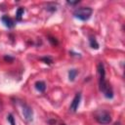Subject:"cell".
Segmentation results:
<instances>
[{
	"instance_id": "cell-1",
	"label": "cell",
	"mask_w": 125,
	"mask_h": 125,
	"mask_svg": "<svg viewBox=\"0 0 125 125\" xmlns=\"http://www.w3.org/2000/svg\"><path fill=\"white\" fill-rule=\"evenodd\" d=\"M93 10L89 7H82L79 9H76L73 12V16L76 19H79L81 21H87L90 19V17L92 16Z\"/></svg>"
},
{
	"instance_id": "cell-2",
	"label": "cell",
	"mask_w": 125,
	"mask_h": 125,
	"mask_svg": "<svg viewBox=\"0 0 125 125\" xmlns=\"http://www.w3.org/2000/svg\"><path fill=\"white\" fill-rule=\"evenodd\" d=\"M95 118L96 120L100 123V124H103V125H107L111 122V116L108 112L104 111V110H102V111H97L95 113Z\"/></svg>"
},
{
	"instance_id": "cell-3",
	"label": "cell",
	"mask_w": 125,
	"mask_h": 125,
	"mask_svg": "<svg viewBox=\"0 0 125 125\" xmlns=\"http://www.w3.org/2000/svg\"><path fill=\"white\" fill-rule=\"evenodd\" d=\"M21 106H22V114H23L24 119L27 122H31L33 120V110H32V108L29 105L25 104H23Z\"/></svg>"
},
{
	"instance_id": "cell-4",
	"label": "cell",
	"mask_w": 125,
	"mask_h": 125,
	"mask_svg": "<svg viewBox=\"0 0 125 125\" xmlns=\"http://www.w3.org/2000/svg\"><path fill=\"white\" fill-rule=\"evenodd\" d=\"M80 101H81V94L80 93H76L75 94V96H74V98H73V100H72V102H71V104H70V110L71 111H76L77 110V108H78V106H79V104H80Z\"/></svg>"
},
{
	"instance_id": "cell-5",
	"label": "cell",
	"mask_w": 125,
	"mask_h": 125,
	"mask_svg": "<svg viewBox=\"0 0 125 125\" xmlns=\"http://www.w3.org/2000/svg\"><path fill=\"white\" fill-rule=\"evenodd\" d=\"M98 72L100 74V81H99V85H102L105 82V71H104V66L103 64V62H99L98 64Z\"/></svg>"
},
{
	"instance_id": "cell-6",
	"label": "cell",
	"mask_w": 125,
	"mask_h": 125,
	"mask_svg": "<svg viewBox=\"0 0 125 125\" xmlns=\"http://www.w3.org/2000/svg\"><path fill=\"white\" fill-rule=\"evenodd\" d=\"M1 21L4 23V25L6 27H8V28H13L15 26V21L10 17H8V16H3L1 18Z\"/></svg>"
},
{
	"instance_id": "cell-7",
	"label": "cell",
	"mask_w": 125,
	"mask_h": 125,
	"mask_svg": "<svg viewBox=\"0 0 125 125\" xmlns=\"http://www.w3.org/2000/svg\"><path fill=\"white\" fill-rule=\"evenodd\" d=\"M101 92H103L104 95V97L107 98V99H112V98H113V90H112L111 86H110L108 83L106 84V86H105Z\"/></svg>"
},
{
	"instance_id": "cell-8",
	"label": "cell",
	"mask_w": 125,
	"mask_h": 125,
	"mask_svg": "<svg viewBox=\"0 0 125 125\" xmlns=\"http://www.w3.org/2000/svg\"><path fill=\"white\" fill-rule=\"evenodd\" d=\"M35 88H36V90L39 91V92H44V91L46 90V84H45V82H43V81H37V82L35 83Z\"/></svg>"
},
{
	"instance_id": "cell-9",
	"label": "cell",
	"mask_w": 125,
	"mask_h": 125,
	"mask_svg": "<svg viewBox=\"0 0 125 125\" xmlns=\"http://www.w3.org/2000/svg\"><path fill=\"white\" fill-rule=\"evenodd\" d=\"M77 73H78V71H77L76 69H74V68L70 69V70L68 71V79H69V81H74V79H75Z\"/></svg>"
},
{
	"instance_id": "cell-10",
	"label": "cell",
	"mask_w": 125,
	"mask_h": 125,
	"mask_svg": "<svg viewBox=\"0 0 125 125\" xmlns=\"http://www.w3.org/2000/svg\"><path fill=\"white\" fill-rule=\"evenodd\" d=\"M89 42H90V46L93 48V49H99V43L97 42V40L95 39V37H90L89 39Z\"/></svg>"
},
{
	"instance_id": "cell-11",
	"label": "cell",
	"mask_w": 125,
	"mask_h": 125,
	"mask_svg": "<svg viewBox=\"0 0 125 125\" xmlns=\"http://www.w3.org/2000/svg\"><path fill=\"white\" fill-rule=\"evenodd\" d=\"M23 13H24V9L23 8H19L17 10V14H16L17 21H21V17L23 16Z\"/></svg>"
},
{
	"instance_id": "cell-12",
	"label": "cell",
	"mask_w": 125,
	"mask_h": 125,
	"mask_svg": "<svg viewBox=\"0 0 125 125\" xmlns=\"http://www.w3.org/2000/svg\"><path fill=\"white\" fill-rule=\"evenodd\" d=\"M41 61L47 64H52V62H53V60L50 57H43V58H41Z\"/></svg>"
},
{
	"instance_id": "cell-13",
	"label": "cell",
	"mask_w": 125,
	"mask_h": 125,
	"mask_svg": "<svg viewBox=\"0 0 125 125\" xmlns=\"http://www.w3.org/2000/svg\"><path fill=\"white\" fill-rule=\"evenodd\" d=\"M46 10L51 11V12H55V11L57 10V8H56V6H55V5H47Z\"/></svg>"
},
{
	"instance_id": "cell-14",
	"label": "cell",
	"mask_w": 125,
	"mask_h": 125,
	"mask_svg": "<svg viewBox=\"0 0 125 125\" xmlns=\"http://www.w3.org/2000/svg\"><path fill=\"white\" fill-rule=\"evenodd\" d=\"M8 121L10 122V124H11V125H16L15 120H14V117H13V115H12V114H9V115H8Z\"/></svg>"
},
{
	"instance_id": "cell-15",
	"label": "cell",
	"mask_w": 125,
	"mask_h": 125,
	"mask_svg": "<svg viewBox=\"0 0 125 125\" xmlns=\"http://www.w3.org/2000/svg\"><path fill=\"white\" fill-rule=\"evenodd\" d=\"M49 41L51 42V44H52V45H57V44H58L57 39H56V38H54V37H49Z\"/></svg>"
},
{
	"instance_id": "cell-16",
	"label": "cell",
	"mask_w": 125,
	"mask_h": 125,
	"mask_svg": "<svg viewBox=\"0 0 125 125\" xmlns=\"http://www.w3.org/2000/svg\"><path fill=\"white\" fill-rule=\"evenodd\" d=\"M66 3H67V4H69V5H76V4H78V3H79V1H75V2H72V1H67Z\"/></svg>"
},
{
	"instance_id": "cell-17",
	"label": "cell",
	"mask_w": 125,
	"mask_h": 125,
	"mask_svg": "<svg viewBox=\"0 0 125 125\" xmlns=\"http://www.w3.org/2000/svg\"><path fill=\"white\" fill-rule=\"evenodd\" d=\"M4 59H5L6 61H8V60H9V61H13V58H10V57H5Z\"/></svg>"
},
{
	"instance_id": "cell-18",
	"label": "cell",
	"mask_w": 125,
	"mask_h": 125,
	"mask_svg": "<svg viewBox=\"0 0 125 125\" xmlns=\"http://www.w3.org/2000/svg\"><path fill=\"white\" fill-rule=\"evenodd\" d=\"M114 125H119V123H115V124H114Z\"/></svg>"
},
{
	"instance_id": "cell-19",
	"label": "cell",
	"mask_w": 125,
	"mask_h": 125,
	"mask_svg": "<svg viewBox=\"0 0 125 125\" xmlns=\"http://www.w3.org/2000/svg\"><path fill=\"white\" fill-rule=\"evenodd\" d=\"M62 125H63V124H62Z\"/></svg>"
}]
</instances>
